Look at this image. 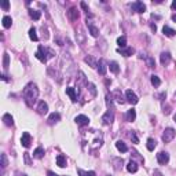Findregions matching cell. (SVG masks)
<instances>
[{
    "instance_id": "9",
    "label": "cell",
    "mask_w": 176,
    "mask_h": 176,
    "mask_svg": "<svg viewBox=\"0 0 176 176\" xmlns=\"http://www.w3.org/2000/svg\"><path fill=\"white\" fill-rule=\"evenodd\" d=\"M131 8L134 10V11H136V13L142 14V13H145V11H146V6L143 4L142 1H135V3L131 6Z\"/></svg>"
},
{
    "instance_id": "38",
    "label": "cell",
    "mask_w": 176,
    "mask_h": 176,
    "mask_svg": "<svg viewBox=\"0 0 176 176\" xmlns=\"http://www.w3.org/2000/svg\"><path fill=\"white\" fill-rule=\"evenodd\" d=\"M129 138H131V140L134 143H138V142H139V139H138V136H136L135 132H131V134H129Z\"/></svg>"
},
{
    "instance_id": "30",
    "label": "cell",
    "mask_w": 176,
    "mask_h": 176,
    "mask_svg": "<svg viewBox=\"0 0 176 176\" xmlns=\"http://www.w3.org/2000/svg\"><path fill=\"white\" fill-rule=\"evenodd\" d=\"M29 37H30V40H33V41L39 40V37H37V35H36V29H35V28H30V29H29Z\"/></svg>"
},
{
    "instance_id": "47",
    "label": "cell",
    "mask_w": 176,
    "mask_h": 176,
    "mask_svg": "<svg viewBox=\"0 0 176 176\" xmlns=\"http://www.w3.org/2000/svg\"><path fill=\"white\" fill-rule=\"evenodd\" d=\"M109 176H110V175H109Z\"/></svg>"
},
{
    "instance_id": "42",
    "label": "cell",
    "mask_w": 176,
    "mask_h": 176,
    "mask_svg": "<svg viewBox=\"0 0 176 176\" xmlns=\"http://www.w3.org/2000/svg\"><path fill=\"white\" fill-rule=\"evenodd\" d=\"M25 161H26L28 165L30 164V160H29V153H25Z\"/></svg>"
},
{
    "instance_id": "48",
    "label": "cell",
    "mask_w": 176,
    "mask_h": 176,
    "mask_svg": "<svg viewBox=\"0 0 176 176\" xmlns=\"http://www.w3.org/2000/svg\"><path fill=\"white\" fill-rule=\"evenodd\" d=\"M175 95H176V94H175Z\"/></svg>"
},
{
    "instance_id": "40",
    "label": "cell",
    "mask_w": 176,
    "mask_h": 176,
    "mask_svg": "<svg viewBox=\"0 0 176 176\" xmlns=\"http://www.w3.org/2000/svg\"><path fill=\"white\" fill-rule=\"evenodd\" d=\"M80 6H81V8L84 10V11L87 13V15H88V14H90V8H88V6H87L84 1H81V3H80Z\"/></svg>"
},
{
    "instance_id": "15",
    "label": "cell",
    "mask_w": 176,
    "mask_h": 176,
    "mask_svg": "<svg viewBox=\"0 0 176 176\" xmlns=\"http://www.w3.org/2000/svg\"><path fill=\"white\" fill-rule=\"evenodd\" d=\"M118 52H121V55H124V57H131L135 54V50L132 47H128V48H120Z\"/></svg>"
},
{
    "instance_id": "44",
    "label": "cell",
    "mask_w": 176,
    "mask_h": 176,
    "mask_svg": "<svg viewBox=\"0 0 176 176\" xmlns=\"http://www.w3.org/2000/svg\"><path fill=\"white\" fill-rule=\"evenodd\" d=\"M171 7H172V8H173V10H176V0H175V1H172Z\"/></svg>"
},
{
    "instance_id": "7",
    "label": "cell",
    "mask_w": 176,
    "mask_h": 176,
    "mask_svg": "<svg viewBox=\"0 0 176 176\" xmlns=\"http://www.w3.org/2000/svg\"><path fill=\"white\" fill-rule=\"evenodd\" d=\"M21 143H22L23 147H30V143H32V136L29 132H23L22 134V138H21Z\"/></svg>"
},
{
    "instance_id": "13",
    "label": "cell",
    "mask_w": 176,
    "mask_h": 176,
    "mask_svg": "<svg viewBox=\"0 0 176 176\" xmlns=\"http://www.w3.org/2000/svg\"><path fill=\"white\" fill-rule=\"evenodd\" d=\"M160 61H161V65L167 66L168 63L171 62V54H169V52H163L161 57H160Z\"/></svg>"
},
{
    "instance_id": "39",
    "label": "cell",
    "mask_w": 176,
    "mask_h": 176,
    "mask_svg": "<svg viewBox=\"0 0 176 176\" xmlns=\"http://www.w3.org/2000/svg\"><path fill=\"white\" fill-rule=\"evenodd\" d=\"M147 65H149V68H154L156 66V62H154V59L151 57H147Z\"/></svg>"
},
{
    "instance_id": "41",
    "label": "cell",
    "mask_w": 176,
    "mask_h": 176,
    "mask_svg": "<svg viewBox=\"0 0 176 176\" xmlns=\"http://www.w3.org/2000/svg\"><path fill=\"white\" fill-rule=\"evenodd\" d=\"M88 87H90V91H91V94H92V96H95V95H96V90H95V86H94V84H88Z\"/></svg>"
},
{
    "instance_id": "24",
    "label": "cell",
    "mask_w": 176,
    "mask_h": 176,
    "mask_svg": "<svg viewBox=\"0 0 176 176\" xmlns=\"http://www.w3.org/2000/svg\"><path fill=\"white\" fill-rule=\"evenodd\" d=\"M29 15H30L35 21H39L40 17H41V13L40 11H37V10H29Z\"/></svg>"
},
{
    "instance_id": "8",
    "label": "cell",
    "mask_w": 176,
    "mask_h": 176,
    "mask_svg": "<svg viewBox=\"0 0 176 176\" xmlns=\"http://www.w3.org/2000/svg\"><path fill=\"white\" fill-rule=\"evenodd\" d=\"M74 121H76L77 125L84 127V125H88V124H90V118L87 117V116H84V114H80V116H77V117L74 118Z\"/></svg>"
},
{
    "instance_id": "5",
    "label": "cell",
    "mask_w": 176,
    "mask_h": 176,
    "mask_svg": "<svg viewBox=\"0 0 176 176\" xmlns=\"http://www.w3.org/2000/svg\"><path fill=\"white\" fill-rule=\"evenodd\" d=\"M157 161L158 164H161V165H165V164L169 163V154L167 151H160L157 154Z\"/></svg>"
},
{
    "instance_id": "26",
    "label": "cell",
    "mask_w": 176,
    "mask_h": 176,
    "mask_svg": "<svg viewBox=\"0 0 176 176\" xmlns=\"http://www.w3.org/2000/svg\"><path fill=\"white\" fill-rule=\"evenodd\" d=\"M11 23H13V19H11V17H8V15L3 17V26H4L6 29H8V28L11 26Z\"/></svg>"
},
{
    "instance_id": "46",
    "label": "cell",
    "mask_w": 176,
    "mask_h": 176,
    "mask_svg": "<svg viewBox=\"0 0 176 176\" xmlns=\"http://www.w3.org/2000/svg\"><path fill=\"white\" fill-rule=\"evenodd\" d=\"M173 120H175V121H176V114H175V116H173Z\"/></svg>"
},
{
    "instance_id": "36",
    "label": "cell",
    "mask_w": 176,
    "mask_h": 176,
    "mask_svg": "<svg viewBox=\"0 0 176 176\" xmlns=\"http://www.w3.org/2000/svg\"><path fill=\"white\" fill-rule=\"evenodd\" d=\"M0 158H1V168H6L7 165H8V163H7V156L3 153L1 156H0Z\"/></svg>"
},
{
    "instance_id": "33",
    "label": "cell",
    "mask_w": 176,
    "mask_h": 176,
    "mask_svg": "<svg viewBox=\"0 0 176 176\" xmlns=\"http://www.w3.org/2000/svg\"><path fill=\"white\" fill-rule=\"evenodd\" d=\"M117 44H118V47H121V48H125V45H127V39H125L124 36L118 37V39H117Z\"/></svg>"
},
{
    "instance_id": "3",
    "label": "cell",
    "mask_w": 176,
    "mask_h": 176,
    "mask_svg": "<svg viewBox=\"0 0 176 176\" xmlns=\"http://www.w3.org/2000/svg\"><path fill=\"white\" fill-rule=\"evenodd\" d=\"M175 135H176V132H175L173 128H167V129L164 131V134H163L164 143H169V142H172L173 138H175Z\"/></svg>"
},
{
    "instance_id": "19",
    "label": "cell",
    "mask_w": 176,
    "mask_h": 176,
    "mask_svg": "<svg viewBox=\"0 0 176 176\" xmlns=\"http://www.w3.org/2000/svg\"><path fill=\"white\" fill-rule=\"evenodd\" d=\"M66 94L70 96V99L73 100V102H76L77 100V95H76V90L73 88V87H68L66 88Z\"/></svg>"
},
{
    "instance_id": "18",
    "label": "cell",
    "mask_w": 176,
    "mask_h": 176,
    "mask_svg": "<svg viewBox=\"0 0 176 176\" xmlns=\"http://www.w3.org/2000/svg\"><path fill=\"white\" fill-rule=\"evenodd\" d=\"M3 121H4V124L7 127L14 125V118H13V116H11V114H8V113H6L4 116H3Z\"/></svg>"
},
{
    "instance_id": "37",
    "label": "cell",
    "mask_w": 176,
    "mask_h": 176,
    "mask_svg": "<svg viewBox=\"0 0 176 176\" xmlns=\"http://www.w3.org/2000/svg\"><path fill=\"white\" fill-rule=\"evenodd\" d=\"M0 7H1L3 10H6V11H7V10L10 8V3L7 1V0H4V1H1V3H0Z\"/></svg>"
},
{
    "instance_id": "10",
    "label": "cell",
    "mask_w": 176,
    "mask_h": 176,
    "mask_svg": "<svg viewBox=\"0 0 176 176\" xmlns=\"http://www.w3.org/2000/svg\"><path fill=\"white\" fill-rule=\"evenodd\" d=\"M107 68H109V66H106V62H105L103 59H99L96 69H98V72H99L100 76H105V74H106V70H107Z\"/></svg>"
},
{
    "instance_id": "31",
    "label": "cell",
    "mask_w": 176,
    "mask_h": 176,
    "mask_svg": "<svg viewBox=\"0 0 176 176\" xmlns=\"http://www.w3.org/2000/svg\"><path fill=\"white\" fill-rule=\"evenodd\" d=\"M150 80H151V84H153L154 87H160V86H161V80H160V77H158V76H154V74H153Z\"/></svg>"
},
{
    "instance_id": "27",
    "label": "cell",
    "mask_w": 176,
    "mask_h": 176,
    "mask_svg": "<svg viewBox=\"0 0 176 176\" xmlns=\"http://www.w3.org/2000/svg\"><path fill=\"white\" fill-rule=\"evenodd\" d=\"M147 150H150V151H153L154 149H156V146H157V142H156V140L154 139H151V138H150V139H147Z\"/></svg>"
},
{
    "instance_id": "11",
    "label": "cell",
    "mask_w": 176,
    "mask_h": 176,
    "mask_svg": "<svg viewBox=\"0 0 176 176\" xmlns=\"http://www.w3.org/2000/svg\"><path fill=\"white\" fill-rule=\"evenodd\" d=\"M68 17L70 21H76L78 17H80V13H78V10L74 8V7H72V8L68 11Z\"/></svg>"
},
{
    "instance_id": "17",
    "label": "cell",
    "mask_w": 176,
    "mask_h": 176,
    "mask_svg": "<svg viewBox=\"0 0 176 176\" xmlns=\"http://www.w3.org/2000/svg\"><path fill=\"white\" fill-rule=\"evenodd\" d=\"M116 147H117V150L121 151V153H127V151H128V147H127V145L122 140H117V142H116Z\"/></svg>"
},
{
    "instance_id": "34",
    "label": "cell",
    "mask_w": 176,
    "mask_h": 176,
    "mask_svg": "<svg viewBox=\"0 0 176 176\" xmlns=\"http://www.w3.org/2000/svg\"><path fill=\"white\" fill-rule=\"evenodd\" d=\"M8 63H10V57H8V54L6 52V54L3 55V68L7 69L8 68Z\"/></svg>"
},
{
    "instance_id": "45",
    "label": "cell",
    "mask_w": 176,
    "mask_h": 176,
    "mask_svg": "<svg viewBox=\"0 0 176 176\" xmlns=\"http://www.w3.org/2000/svg\"><path fill=\"white\" fill-rule=\"evenodd\" d=\"M172 19H173V21L176 22V14H173V15H172Z\"/></svg>"
},
{
    "instance_id": "32",
    "label": "cell",
    "mask_w": 176,
    "mask_h": 176,
    "mask_svg": "<svg viewBox=\"0 0 176 176\" xmlns=\"http://www.w3.org/2000/svg\"><path fill=\"white\" fill-rule=\"evenodd\" d=\"M77 172H78V175L80 176H95V172L94 171H83V169H77Z\"/></svg>"
},
{
    "instance_id": "4",
    "label": "cell",
    "mask_w": 176,
    "mask_h": 176,
    "mask_svg": "<svg viewBox=\"0 0 176 176\" xmlns=\"http://www.w3.org/2000/svg\"><path fill=\"white\" fill-rule=\"evenodd\" d=\"M113 120H114V114L112 110H107V112L102 116V122H103L105 125H110V124L113 122Z\"/></svg>"
},
{
    "instance_id": "22",
    "label": "cell",
    "mask_w": 176,
    "mask_h": 176,
    "mask_svg": "<svg viewBox=\"0 0 176 176\" xmlns=\"http://www.w3.org/2000/svg\"><path fill=\"white\" fill-rule=\"evenodd\" d=\"M109 69H110V72H113L114 74H117L118 72H120V68H118V63L116 62V61H113V62L109 63Z\"/></svg>"
},
{
    "instance_id": "25",
    "label": "cell",
    "mask_w": 176,
    "mask_h": 176,
    "mask_svg": "<svg viewBox=\"0 0 176 176\" xmlns=\"http://www.w3.org/2000/svg\"><path fill=\"white\" fill-rule=\"evenodd\" d=\"M87 25H88V28H90L91 35H92L94 37H98V35H99V29H98L96 26H94L92 23H87Z\"/></svg>"
},
{
    "instance_id": "21",
    "label": "cell",
    "mask_w": 176,
    "mask_h": 176,
    "mask_svg": "<svg viewBox=\"0 0 176 176\" xmlns=\"http://www.w3.org/2000/svg\"><path fill=\"white\" fill-rule=\"evenodd\" d=\"M61 120V114L59 113H51L50 117H48V122L50 124H55V122H58Z\"/></svg>"
},
{
    "instance_id": "43",
    "label": "cell",
    "mask_w": 176,
    "mask_h": 176,
    "mask_svg": "<svg viewBox=\"0 0 176 176\" xmlns=\"http://www.w3.org/2000/svg\"><path fill=\"white\" fill-rule=\"evenodd\" d=\"M47 175H48V176H58V175H57V173H54V172H51V171H48V172H47Z\"/></svg>"
},
{
    "instance_id": "29",
    "label": "cell",
    "mask_w": 176,
    "mask_h": 176,
    "mask_svg": "<svg viewBox=\"0 0 176 176\" xmlns=\"http://www.w3.org/2000/svg\"><path fill=\"white\" fill-rule=\"evenodd\" d=\"M136 118V112L134 110V109H131V110H128V113H127V120L128 121H134Z\"/></svg>"
},
{
    "instance_id": "12",
    "label": "cell",
    "mask_w": 176,
    "mask_h": 176,
    "mask_svg": "<svg viewBox=\"0 0 176 176\" xmlns=\"http://www.w3.org/2000/svg\"><path fill=\"white\" fill-rule=\"evenodd\" d=\"M47 112H48V105L45 103L44 100H40V102H39V106H37V113L45 114Z\"/></svg>"
},
{
    "instance_id": "16",
    "label": "cell",
    "mask_w": 176,
    "mask_h": 176,
    "mask_svg": "<svg viewBox=\"0 0 176 176\" xmlns=\"http://www.w3.org/2000/svg\"><path fill=\"white\" fill-rule=\"evenodd\" d=\"M66 163H68V161H66V157H65L63 154H59L58 157H57V165H58V167L65 168L66 167Z\"/></svg>"
},
{
    "instance_id": "20",
    "label": "cell",
    "mask_w": 176,
    "mask_h": 176,
    "mask_svg": "<svg viewBox=\"0 0 176 176\" xmlns=\"http://www.w3.org/2000/svg\"><path fill=\"white\" fill-rule=\"evenodd\" d=\"M163 33L165 35V36H168V37H173L176 35V32L172 29V28H169V26H164L163 28Z\"/></svg>"
},
{
    "instance_id": "35",
    "label": "cell",
    "mask_w": 176,
    "mask_h": 176,
    "mask_svg": "<svg viewBox=\"0 0 176 176\" xmlns=\"http://www.w3.org/2000/svg\"><path fill=\"white\" fill-rule=\"evenodd\" d=\"M114 96L117 98V102H118V103H124V99H122V95L120 94V91H118V90L114 91Z\"/></svg>"
},
{
    "instance_id": "28",
    "label": "cell",
    "mask_w": 176,
    "mask_h": 176,
    "mask_svg": "<svg viewBox=\"0 0 176 176\" xmlns=\"http://www.w3.org/2000/svg\"><path fill=\"white\" fill-rule=\"evenodd\" d=\"M84 61H86V62L88 63V65H90L91 68H96V66H98V63L95 62V59L92 58L91 55H88V57H86V59H84Z\"/></svg>"
},
{
    "instance_id": "1",
    "label": "cell",
    "mask_w": 176,
    "mask_h": 176,
    "mask_svg": "<svg viewBox=\"0 0 176 176\" xmlns=\"http://www.w3.org/2000/svg\"><path fill=\"white\" fill-rule=\"evenodd\" d=\"M37 96H39L37 86L33 84V83H29V84L23 88V98H25V102H26L28 106H33V103H35L37 99Z\"/></svg>"
},
{
    "instance_id": "6",
    "label": "cell",
    "mask_w": 176,
    "mask_h": 176,
    "mask_svg": "<svg viewBox=\"0 0 176 176\" xmlns=\"http://www.w3.org/2000/svg\"><path fill=\"white\" fill-rule=\"evenodd\" d=\"M125 96H127V100L129 102L131 105H136L138 102H139V99H138V96H136V94L132 90H128L125 92Z\"/></svg>"
},
{
    "instance_id": "2",
    "label": "cell",
    "mask_w": 176,
    "mask_h": 176,
    "mask_svg": "<svg viewBox=\"0 0 176 176\" xmlns=\"http://www.w3.org/2000/svg\"><path fill=\"white\" fill-rule=\"evenodd\" d=\"M47 52H48V54H51L52 51L47 50V48H45V47H43V45H39V50H37V52L35 55H36V58L39 59V61H41L43 63H45V62H47V58H48V57H47Z\"/></svg>"
},
{
    "instance_id": "14",
    "label": "cell",
    "mask_w": 176,
    "mask_h": 176,
    "mask_svg": "<svg viewBox=\"0 0 176 176\" xmlns=\"http://www.w3.org/2000/svg\"><path fill=\"white\" fill-rule=\"evenodd\" d=\"M138 169H139V167H138V164H136L135 161H129V163L127 164V171H128V172H131V173H135Z\"/></svg>"
},
{
    "instance_id": "23",
    "label": "cell",
    "mask_w": 176,
    "mask_h": 176,
    "mask_svg": "<svg viewBox=\"0 0 176 176\" xmlns=\"http://www.w3.org/2000/svg\"><path fill=\"white\" fill-rule=\"evenodd\" d=\"M43 156H44V149H43V147H37V149L33 151V157L37 158V160H40Z\"/></svg>"
}]
</instances>
